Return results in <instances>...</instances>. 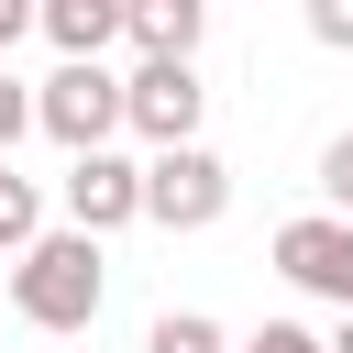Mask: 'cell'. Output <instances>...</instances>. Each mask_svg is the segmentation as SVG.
<instances>
[{
  "label": "cell",
  "instance_id": "6da1fadb",
  "mask_svg": "<svg viewBox=\"0 0 353 353\" xmlns=\"http://www.w3.org/2000/svg\"><path fill=\"white\" fill-rule=\"evenodd\" d=\"M99 298H110V276H99V243H88V232H44V243L11 265V309H22L33 331H88Z\"/></svg>",
  "mask_w": 353,
  "mask_h": 353
},
{
  "label": "cell",
  "instance_id": "7a4b0ae2",
  "mask_svg": "<svg viewBox=\"0 0 353 353\" xmlns=\"http://www.w3.org/2000/svg\"><path fill=\"white\" fill-rule=\"evenodd\" d=\"M33 121H44L66 154H110V132L132 121V88H121L110 66H55V77L33 88Z\"/></svg>",
  "mask_w": 353,
  "mask_h": 353
},
{
  "label": "cell",
  "instance_id": "3957f363",
  "mask_svg": "<svg viewBox=\"0 0 353 353\" xmlns=\"http://www.w3.org/2000/svg\"><path fill=\"white\" fill-rule=\"evenodd\" d=\"M221 210H232V165H221L210 143H176V154L143 165V221H165V232H210Z\"/></svg>",
  "mask_w": 353,
  "mask_h": 353
},
{
  "label": "cell",
  "instance_id": "277c9868",
  "mask_svg": "<svg viewBox=\"0 0 353 353\" xmlns=\"http://www.w3.org/2000/svg\"><path fill=\"white\" fill-rule=\"evenodd\" d=\"M276 276L309 287V298H331V309L353 320V221H331V210L287 221V232H276Z\"/></svg>",
  "mask_w": 353,
  "mask_h": 353
},
{
  "label": "cell",
  "instance_id": "5b68a950",
  "mask_svg": "<svg viewBox=\"0 0 353 353\" xmlns=\"http://www.w3.org/2000/svg\"><path fill=\"white\" fill-rule=\"evenodd\" d=\"M121 221H143V165L132 154H77L66 165V232H121Z\"/></svg>",
  "mask_w": 353,
  "mask_h": 353
},
{
  "label": "cell",
  "instance_id": "8992f818",
  "mask_svg": "<svg viewBox=\"0 0 353 353\" xmlns=\"http://www.w3.org/2000/svg\"><path fill=\"white\" fill-rule=\"evenodd\" d=\"M121 88H132V132H143L154 154H176V143H199V99H210V88H199L188 66H132Z\"/></svg>",
  "mask_w": 353,
  "mask_h": 353
},
{
  "label": "cell",
  "instance_id": "52a82bcc",
  "mask_svg": "<svg viewBox=\"0 0 353 353\" xmlns=\"http://www.w3.org/2000/svg\"><path fill=\"white\" fill-rule=\"evenodd\" d=\"M199 22H210L199 0H132V22H121V33L143 44V66H188V55H199Z\"/></svg>",
  "mask_w": 353,
  "mask_h": 353
},
{
  "label": "cell",
  "instance_id": "ba28073f",
  "mask_svg": "<svg viewBox=\"0 0 353 353\" xmlns=\"http://www.w3.org/2000/svg\"><path fill=\"white\" fill-rule=\"evenodd\" d=\"M121 22H132L121 0H44V33H55V55H66V66H99V44H110Z\"/></svg>",
  "mask_w": 353,
  "mask_h": 353
},
{
  "label": "cell",
  "instance_id": "9c48e42d",
  "mask_svg": "<svg viewBox=\"0 0 353 353\" xmlns=\"http://www.w3.org/2000/svg\"><path fill=\"white\" fill-rule=\"evenodd\" d=\"M143 353H232V342H221V320H199V309H165V320L143 331Z\"/></svg>",
  "mask_w": 353,
  "mask_h": 353
},
{
  "label": "cell",
  "instance_id": "30bf717a",
  "mask_svg": "<svg viewBox=\"0 0 353 353\" xmlns=\"http://www.w3.org/2000/svg\"><path fill=\"white\" fill-rule=\"evenodd\" d=\"M320 199H331V221H353V132L320 143Z\"/></svg>",
  "mask_w": 353,
  "mask_h": 353
},
{
  "label": "cell",
  "instance_id": "8fae6325",
  "mask_svg": "<svg viewBox=\"0 0 353 353\" xmlns=\"http://www.w3.org/2000/svg\"><path fill=\"white\" fill-rule=\"evenodd\" d=\"M22 132H33V88H22V77H11V66H0V154H11V143H22Z\"/></svg>",
  "mask_w": 353,
  "mask_h": 353
},
{
  "label": "cell",
  "instance_id": "7c38bea8",
  "mask_svg": "<svg viewBox=\"0 0 353 353\" xmlns=\"http://www.w3.org/2000/svg\"><path fill=\"white\" fill-rule=\"evenodd\" d=\"M309 33H320L331 55H353V0H309Z\"/></svg>",
  "mask_w": 353,
  "mask_h": 353
},
{
  "label": "cell",
  "instance_id": "4fadbf2b",
  "mask_svg": "<svg viewBox=\"0 0 353 353\" xmlns=\"http://www.w3.org/2000/svg\"><path fill=\"white\" fill-rule=\"evenodd\" d=\"M243 353H331V342H320V331H298V320H265Z\"/></svg>",
  "mask_w": 353,
  "mask_h": 353
},
{
  "label": "cell",
  "instance_id": "5bb4252c",
  "mask_svg": "<svg viewBox=\"0 0 353 353\" xmlns=\"http://www.w3.org/2000/svg\"><path fill=\"white\" fill-rule=\"evenodd\" d=\"M331 353H353V320H342V331H331Z\"/></svg>",
  "mask_w": 353,
  "mask_h": 353
},
{
  "label": "cell",
  "instance_id": "9a60e30c",
  "mask_svg": "<svg viewBox=\"0 0 353 353\" xmlns=\"http://www.w3.org/2000/svg\"><path fill=\"white\" fill-rule=\"evenodd\" d=\"M0 287H11V265H0Z\"/></svg>",
  "mask_w": 353,
  "mask_h": 353
},
{
  "label": "cell",
  "instance_id": "2e32d148",
  "mask_svg": "<svg viewBox=\"0 0 353 353\" xmlns=\"http://www.w3.org/2000/svg\"><path fill=\"white\" fill-rule=\"evenodd\" d=\"M0 176H11V165H0Z\"/></svg>",
  "mask_w": 353,
  "mask_h": 353
}]
</instances>
